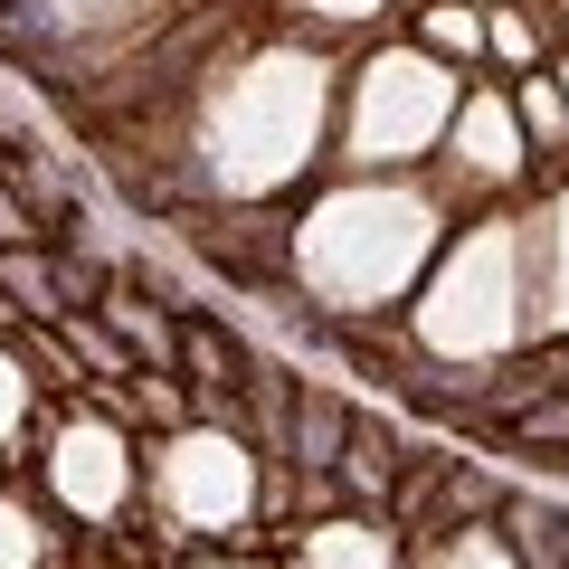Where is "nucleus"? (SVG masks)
<instances>
[{
    "instance_id": "1",
    "label": "nucleus",
    "mask_w": 569,
    "mask_h": 569,
    "mask_svg": "<svg viewBox=\"0 0 569 569\" xmlns=\"http://www.w3.org/2000/svg\"><path fill=\"white\" fill-rule=\"evenodd\" d=\"M512 332H522V238H512V219H493L437 276V295H427V342L437 351H503Z\"/></svg>"
},
{
    "instance_id": "2",
    "label": "nucleus",
    "mask_w": 569,
    "mask_h": 569,
    "mask_svg": "<svg viewBox=\"0 0 569 569\" xmlns=\"http://www.w3.org/2000/svg\"><path fill=\"white\" fill-rule=\"evenodd\" d=\"M427 247V209L418 200H342L323 209V228H313V276L332 284V295H389V284L418 266Z\"/></svg>"
},
{
    "instance_id": "3",
    "label": "nucleus",
    "mask_w": 569,
    "mask_h": 569,
    "mask_svg": "<svg viewBox=\"0 0 569 569\" xmlns=\"http://www.w3.org/2000/svg\"><path fill=\"white\" fill-rule=\"evenodd\" d=\"M456 86L447 67H427V58H380L361 67V123H351V142H361L370 162H408L437 123H447Z\"/></svg>"
},
{
    "instance_id": "4",
    "label": "nucleus",
    "mask_w": 569,
    "mask_h": 569,
    "mask_svg": "<svg viewBox=\"0 0 569 569\" xmlns=\"http://www.w3.org/2000/svg\"><path fill=\"white\" fill-rule=\"evenodd\" d=\"M171 493L190 522H238L247 503V447L238 437H181L171 447Z\"/></svg>"
},
{
    "instance_id": "5",
    "label": "nucleus",
    "mask_w": 569,
    "mask_h": 569,
    "mask_svg": "<svg viewBox=\"0 0 569 569\" xmlns=\"http://www.w3.org/2000/svg\"><path fill=\"white\" fill-rule=\"evenodd\" d=\"M512 238H522V266H531V284H522V323L569 332V190L541 209V219H512Z\"/></svg>"
},
{
    "instance_id": "6",
    "label": "nucleus",
    "mask_w": 569,
    "mask_h": 569,
    "mask_svg": "<svg viewBox=\"0 0 569 569\" xmlns=\"http://www.w3.org/2000/svg\"><path fill=\"white\" fill-rule=\"evenodd\" d=\"M58 493L86 503V512H104L123 493V447L104 437V427H67L58 437Z\"/></svg>"
},
{
    "instance_id": "7",
    "label": "nucleus",
    "mask_w": 569,
    "mask_h": 569,
    "mask_svg": "<svg viewBox=\"0 0 569 569\" xmlns=\"http://www.w3.org/2000/svg\"><path fill=\"white\" fill-rule=\"evenodd\" d=\"M456 152H466V171H485V181H512L522 171V123H512V104H466V123H456Z\"/></svg>"
},
{
    "instance_id": "8",
    "label": "nucleus",
    "mask_w": 569,
    "mask_h": 569,
    "mask_svg": "<svg viewBox=\"0 0 569 569\" xmlns=\"http://www.w3.org/2000/svg\"><path fill=\"white\" fill-rule=\"evenodd\" d=\"M342 437H351V408L323 399V389H305L295 399V466H342Z\"/></svg>"
},
{
    "instance_id": "9",
    "label": "nucleus",
    "mask_w": 569,
    "mask_h": 569,
    "mask_svg": "<svg viewBox=\"0 0 569 569\" xmlns=\"http://www.w3.org/2000/svg\"><path fill=\"white\" fill-rule=\"evenodd\" d=\"M305 560L313 569H389V541H380V531H361V522H323L305 541Z\"/></svg>"
},
{
    "instance_id": "10",
    "label": "nucleus",
    "mask_w": 569,
    "mask_h": 569,
    "mask_svg": "<svg viewBox=\"0 0 569 569\" xmlns=\"http://www.w3.org/2000/svg\"><path fill=\"white\" fill-rule=\"evenodd\" d=\"M104 305H114V332H123V342H133V351H142V361H152V370L171 361V323H162V313H152V305H142V295H123V284H114Z\"/></svg>"
},
{
    "instance_id": "11",
    "label": "nucleus",
    "mask_w": 569,
    "mask_h": 569,
    "mask_svg": "<svg viewBox=\"0 0 569 569\" xmlns=\"http://www.w3.org/2000/svg\"><path fill=\"white\" fill-rule=\"evenodd\" d=\"M389 466H399L389 427H351V437H342V475H351L361 493H380V485H389Z\"/></svg>"
},
{
    "instance_id": "12",
    "label": "nucleus",
    "mask_w": 569,
    "mask_h": 569,
    "mask_svg": "<svg viewBox=\"0 0 569 569\" xmlns=\"http://www.w3.org/2000/svg\"><path fill=\"white\" fill-rule=\"evenodd\" d=\"M512 123H522V133H541V142H569V96L550 77H531L522 96H512Z\"/></svg>"
},
{
    "instance_id": "13",
    "label": "nucleus",
    "mask_w": 569,
    "mask_h": 569,
    "mask_svg": "<svg viewBox=\"0 0 569 569\" xmlns=\"http://www.w3.org/2000/svg\"><path fill=\"white\" fill-rule=\"evenodd\" d=\"M181 361L200 370V389H228V342H219V332H209V323H190V342H181Z\"/></svg>"
},
{
    "instance_id": "14",
    "label": "nucleus",
    "mask_w": 569,
    "mask_h": 569,
    "mask_svg": "<svg viewBox=\"0 0 569 569\" xmlns=\"http://www.w3.org/2000/svg\"><path fill=\"white\" fill-rule=\"evenodd\" d=\"M485 39H493V58H512V67H531V48H541V29H531L522 10H493V29H485Z\"/></svg>"
},
{
    "instance_id": "15",
    "label": "nucleus",
    "mask_w": 569,
    "mask_h": 569,
    "mask_svg": "<svg viewBox=\"0 0 569 569\" xmlns=\"http://www.w3.org/2000/svg\"><path fill=\"white\" fill-rule=\"evenodd\" d=\"M29 560H39V531L20 503H0V569H29Z\"/></svg>"
},
{
    "instance_id": "16",
    "label": "nucleus",
    "mask_w": 569,
    "mask_h": 569,
    "mask_svg": "<svg viewBox=\"0 0 569 569\" xmlns=\"http://www.w3.org/2000/svg\"><path fill=\"white\" fill-rule=\"evenodd\" d=\"M67 351H86L96 370H123V342H114L104 323H67Z\"/></svg>"
},
{
    "instance_id": "17",
    "label": "nucleus",
    "mask_w": 569,
    "mask_h": 569,
    "mask_svg": "<svg viewBox=\"0 0 569 569\" xmlns=\"http://www.w3.org/2000/svg\"><path fill=\"white\" fill-rule=\"evenodd\" d=\"M0 276H10V295H20L29 313H48V266H39V257H10Z\"/></svg>"
},
{
    "instance_id": "18",
    "label": "nucleus",
    "mask_w": 569,
    "mask_h": 569,
    "mask_svg": "<svg viewBox=\"0 0 569 569\" xmlns=\"http://www.w3.org/2000/svg\"><path fill=\"white\" fill-rule=\"evenodd\" d=\"M427 39H437V48H456V58H466V48L485 39V29H475L466 10H427Z\"/></svg>"
},
{
    "instance_id": "19",
    "label": "nucleus",
    "mask_w": 569,
    "mask_h": 569,
    "mask_svg": "<svg viewBox=\"0 0 569 569\" xmlns=\"http://www.w3.org/2000/svg\"><path fill=\"white\" fill-rule=\"evenodd\" d=\"M447 569H512V560H503V550L485 541V531H466V541H456V560H447Z\"/></svg>"
},
{
    "instance_id": "20",
    "label": "nucleus",
    "mask_w": 569,
    "mask_h": 569,
    "mask_svg": "<svg viewBox=\"0 0 569 569\" xmlns=\"http://www.w3.org/2000/svg\"><path fill=\"white\" fill-rule=\"evenodd\" d=\"M522 437H569V408H541V418H522Z\"/></svg>"
},
{
    "instance_id": "21",
    "label": "nucleus",
    "mask_w": 569,
    "mask_h": 569,
    "mask_svg": "<svg viewBox=\"0 0 569 569\" xmlns=\"http://www.w3.org/2000/svg\"><path fill=\"white\" fill-rule=\"evenodd\" d=\"M313 10H323V20H370L380 0H313Z\"/></svg>"
},
{
    "instance_id": "22",
    "label": "nucleus",
    "mask_w": 569,
    "mask_h": 569,
    "mask_svg": "<svg viewBox=\"0 0 569 569\" xmlns=\"http://www.w3.org/2000/svg\"><path fill=\"white\" fill-rule=\"evenodd\" d=\"M0 238H29V209L10 200V190H0Z\"/></svg>"
},
{
    "instance_id": "23",
    "label": "nucleus",
    "mask_w": 569,
    "mask_h": 569,
    "mask_svg": "<svg viewBox=\"0 0 569 569\" xmlns=\"http://www.w3.org/2000/svg\"><path fill=\"white\" fill-rule=\"evenodd\" d=\"M10 408H20V370L0 361V427H10Z\"/></svg>"
},
{
    "instance_id": "24",
    "label": "nucleus",
    "mask_w": 569,
    "mask_h": 569,
    "mask_svg": "<svg viewBox=\"0 0 569 569\" xmlns=\"http://www.w3.org/2000/svg\"><path fill=\"white\" fill-rule=\"evenodd\" d=\"M560 96H569V67H560Z\"/></svg>"
}]
</instances>
